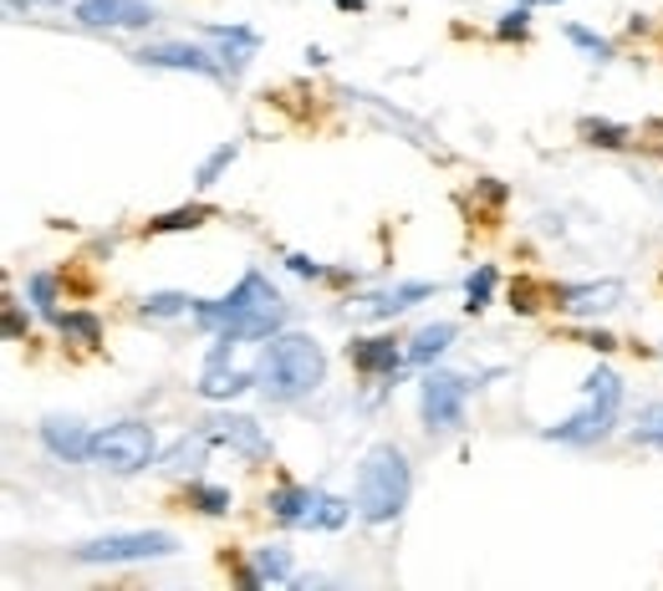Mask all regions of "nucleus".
Returning <instances> with one entry per match:
<instances>
[{"mask_svg":"<svg viewBox=\"0 0 663 591\" xmlns=\"http://www.w3.org/2000/svg\"><path fill=\"white\" fill-rule=\"evenodd\" d=\"M230 347H235V342L214 347L210 362H204V372H199V393H204V398H235V393H245V388L255 382V372L230 368Z\"/></svg>","mask_w":663,"mask_h":591,"instance_id":"nucleus-12","label":"nucleus"},{"mask_svg":"<svg viewBox=\"0 0 663 591\" xmlns=\"http://www.w3.org/2000/svg\"><path fill=\"white\" fill-rule=\"evenodd\" d=\"M633 439H638V444L663 448V403H653V408H643V413H638Z\"/></svg>","mask_w":663,"mask_h":591,"instance_id":"nucleus-22","label":"nucleus"},{"mask_svg":"<svg viewBox=\"0 0 663 591\" xmlns=\"http://www.w3.org/2000/svg\"><path fill=\"white\" fill-rule=\"evenodd\" d=\"M6 331H11V337H21V331H27V316L15 312V306H11V312H6Z\"/></svg>","mask_w":663,"mask_h":591,"instance_id":"nucleus-34","label":"nucleus"},{"mask_svg":"<svg viewBox=\"0 0 663 591\" xmlns=\"http://www.w3.org/2000/svg\"><path fill=\"white\" fill-rule=\"evenodd\" d=\"M337 6H343V11H362V0H337Z\"/></svg>","mask_w":663,"mask_h":591,"instance_id":"nucleus-35","label":"nucleus"},{"mask_svg":"<svg viewBox=\"0 0 663 591\" xmlns=\"http://www.w3.org/2000/svg\"><path fill=\"white\" fill-rule=\"evenodd\" d=\"M464 403H470V378H460V372H429L424 388H419V419H424L429 434L460 429Z\"/></svg>","mask_w":663,"mask_h":591,"instance_id":"nucleus-7","label":"nucleus"},{"mask_svg":"<svg viewBox=\"0 0 663 591\" xmlns=\"http://www.w3.org/2000/svg\"><path fill=\"white\" fill-rule=\"evenodd\" d=\"M199 220H210V210H173V214H159V220L148 224L154 235H169V230H189V224H199Z\"/></svg>","mask_w":663,"mask_h":591,"instance_id":"nucleus-26","label":"nucleus"},{"mask_svg":"<svg viewBox=\"0 0 663 591\" xmlns=\"http://www.w3.org/2000/svg\"><path fill=\"white\" fill-rule=\"evenodd\" d=\"M526 6H530V0H526Z\"/></svg>","mask_w":663,"mask_h":591,"instance_id":"nucleus-37","label":"nucleus"},{"mask_svg":"<svg viewBox=\"0 0 663 591\" xmlns=\"http://www.w3.org/2000/svg\"><path fill=\"white\" fill-rule=\"evenodd\" d=\"M587 138H597L602 148H623L628 128H618V123H587Z\"/></svg>","mask_w":663,"mask_h":591,"instance_id":"nucleus-30","label":"nucleus"},{"mask_svg":"<svg viewBox=\"0 0 663 591\" xmlns=\"http://www.w3.org/2000/svg\"><path fill=\"white\" fill-rule=\"evenodd\" d=\"M618 413H623V378L612 368H597L582 388V408L571 419L551 423L546 439H557V444H602L618 429Z\"/></svg>","mask_w":663,"mask_h":591,"instance_id":"nucleus-4","label":"nucleus"},{"mask_svg":"<svg viewBox=\"0 0 663 591\" xmlns=\"http://www.w3.org/2000/svg\"><path fill=\"white\" fill-rule=\"evenodd\" d=\"M454 342V321H434V327H424L419 337L409 342V362H419V368H429L434 357H444Z\"/></svg>","mask_w":663,"mask_h":591,"instance_id":"nucleus-18","label":"nucleus"},{"mask_svg":"<svg viewBox=\"0 0 663 591\" xmlns=\"http://www.w3.org/2000/svg\"><path fill=\"white\" fill-rule=\"evenodd\" d=\"M322 378H327V352L306 331H276L255 362V388L271 403H296V398L317 393Z\"/></svg>","mask_w":663,"mask_h":591,"instance_id":"nucleus-2","label":"nucleus"},{"mask_svg":"<svg viewBox=\"0 0 663 591\" xmlns=\"http://www.w3.org/2000/svg\"><path fill=\"white\" fill-rule=\"evenodd\" d=\"M317 505L322 495L306 485H286L271 495V515H276L281 526H317Z\"/></svg>","mask_w":663,"mask_h":591,"instance_id":"nucleus-14","label":"nucleus"},{"mask_svg":"<svg viewBox=\"0 0 663 591\" xmlns=\"http://www.w3.org/2000/svg\"><path fill=\"white\" fill-rule=\"evenodd\" d=\"M567 41L577 46V52L592 56V62H608V56H612V41H602L597 31H587V27H567Z\"/></svg>","mask_w":663,"mask_h":591,"instance_id":"nucleus-23","label":"nucleus"},{"mask_svg":"<svg viewBox=\"0 0 663 591\" xmlns=\"http://www.w3.org/2000/svg\"><path fill=\"white\" fill-rule=\"evenodd\" d=\"M77 21L82 27H118V31H144L159 21V6L148 0H77Z\"/></svg>","mask_w":663,"mask_h":591,"instance_id":"nucleus-8","label":"nucleus"},{"mask_svg":"<svg viewBox=\"0 0 663 591\" xmlns=\"http://www.w3.org/2000/svg\"><path fill=\"white\" fill-rule=\"evenodd\" d=\"M235 154H240L235 144H220V148H214V154L204 158V163H199V189H204V184H214V179H220V173L230 169V158H235Z\"/></svg>","mask_w":663,"mask_h":591,"instance_id":"nucleus-25","label":"nucleus"},{"mask_svg":"<svg viewBox=\"0 0 663 591\" xmlns=\"http://www.w3.org/2000/svg\"><path fill=\"white\" fill-rule=\"evenodd\" d=\"M251 577H255V587H265V581H292V551H286V546H261Z\"/></svg>","mask_w":663,"mask_h":591,"instance_id":"nucleus-19","label":"nucleus"},{"mask_svg":"<svg viewBox=\"0 0 663 591\" xmlns=\"http://www.w3.org/2000/svg\"><path fill=\"white\" fill-rule=\"evenodd\" d=\"M347 520V499H332V495H322V505H317V526H327V530H337Z\"/></svg>","mask_w":663,"mask_h":591,"instance_id":"nucleus-29","label":"nucleus"},{"mask_svg":"<svg viewBox=\"0 0 663 591\" xmlns=\"http://www.w3.org/2000/svg\"><path fill=\"white\" fill-rule=\"evenodd\" d=\"M194 321L220 342H271L286 321V302L261 271H245L225 302H194Z\"/></svg>","mask_w":663,"mask_h":591,"instance_id":"nucleus-1","label":"nucleus"},{"mask_svg":"<svg viewBox=\"0 0 663 591\" xmlns=\"http://www.w3.org/2000/svg\"><path fill=\"white\" fill-rule=\"evenodd\" d=\"M491 291H495V265H475V276L464 281V312L475 316L491 306Z\"/></svg>","mask_w":663,"mask_h":591,"instance_id":"nucleus-20","label":"nucleus"},{"mask_svg":"<svg viewBox=\"0 0 663 591\" xmlns=\"http://www.w3.org/2000/svg\"><path fill=\"white\" fill-rule=\"evenodd\" d=\"M286 265H292V271H296L302 281H317V276H322V265H317V261H306V255H292Z\"/></svg>","mask_w":663,"mask_h":591,"instance_id":"nucleus-33","label":"nucleus"},{"mask_svg":"<svg viewBox=\"0 0 663 591\" xmlns=\"http://www.w3.org/2000/svg\"><path fill=\"white\" fill-rule=\"evenodd\" d=\"M31 302L41 306V316H52V321L62 316L56 312V281L52 276H31Z\"/></svg>","mask_w":663,"mask_h":591,"instance_id":"nucleus-28","label":"nucleus"},{"mask_svg":"<svg viewBox=\"0 0 663 591\" xmlns=\"http://www.w3.org/2000/svg\"><path fill=\"white\" fill-rule=\"evenodd\" d=\"M27 6H62V0H27Z\"/></svg>","mask_w":663,"mask_h":591,"instance_id":"nucleus-36","label":"nucleus"},{"mask_svg":"<svg viewBox=\"0 0 663 591\" xmlns=\"http://www.w3.org/2000/svg\"><path fill=\"white\" fill-rule=\"evenodd\" d=\"M403 357H409V352H398L393 337H368V342H352V368L372 372V378H393Z\"/></svg>","mask_w":663,"mask_h":591,"instance_id":"nucleus-16","label":"nucleus"},{"mask_svg":"<svg viewBox=\"0 0 663 591\" xmlns=\"http://www.w3.org/2000/svg\"><path fill=\"white\" fill-rule=\"evenodd\" d=\"M159 556H179V540L169 530H133V536H103L77 546V561L87 566H128V561H159Z\"/></svg>","mask_w":663,"mask_h":591,"instance_id":"nucleus-6","label":"nucleus"},{"mask_svg":"<svg viewBox=\"0 0 663 591\" xmlns=\"http://www.w3.org/2000/svg\"><path fill=\"white\" fill-rule=\"evenodd\" d=\"M194 505L204 515H225L230 510V489H220V485H194Z\"/></svg>","mask_w":663,"mask_h":591,"instance_id":"nucleus-27","label":"nucleus"},{"mask_svg":"<svg viewBox=\"0 0 663 591\" xmlns=\"http://www.w3.org/2000/svg\"><path fill=\"white\" fill-rule=\"evenodd\" d=\"M93 429L82 419H62V413H52V419H41V444H46V454L62 464H87L93 460Z\"/></svg>","mask_w":663,"mask_h":591,"instance_id":"nucleus-9","label":"nucleus"},{"mask_svg":"<svg viewBox=\"0 0 663 591\" xmlns=\"http://www.w3.org/2000/svg\"><path fill=\"white\" fill-rule=\"evenodd\" d=\"M424 296H434V286H424V281H409V286H393V291H378V296H368V302H362V312H368V316H398L409 302H424Z\"/></svg>","mask_w":663,"mask_h":591,"instance_id":"nucleus-17","label":"nucleus"},{"mask_svg":"<svg viewBox=\"0 0 663 591\" xmlns=\"http://www.w3.org/2000/svg\"><path fill=\"white\" fill-rule=\"evenodd\" d=\"M138 62L144 66H169V72H199V77H225L220 56H210L204 46H189V41H159V46H144Z\"/></svg>","mask_w":663,"mask_h":591,"instance_id":"nucleus-10","label":"nucleus"},{"mask_svg":"<svg viewBox=\"0 0 663 591\" xmlns=\"http://www.w3.org/2000/svg\"><path fill=\"white\" fill-rule=\"evenodd\" d=\"M204 434H210V444H230V448H240V454H251V460L265 454L261 429H255L251 419H240V413H214V419L204 423Z\"/></svg>","mask_w":663,"mask_h":591,"instance_id":"nucleus-13","label":"nucleus"},{"mask_svg":"<svg viewBox=\"0 0 663 591\" xmlns=\"http://www.w3.org/2000/svg\"><path fill=\"white\" fill-rule=\"evenodd\" d=\"M526 21H530L526 6H520V11H511V15H501V36H520V31H526Z\"/></svg>","mask_w":663,"mask_h":591,"instance_id":"nucleus-32","label":"nucleus"},{"mask_svg":"<svg viewBox=\"0 0 663 591\" xmlns=\"http://www.w3.org/2000/svg\"><path fill=\"white\" fill-rule=\"evenodd\" d=\"M204 41L220 46V62H230V72H240V66L261 52V36H255L251 27H204Z\"/></svg>","mask_w":663,"mask_h":591,"instance_id":"nucleus-15","label":"nucleus"},{"mask_svg":"<svg viewBox=\"0 0 663 591\" xmlns=\"http://www.w3.org/2000/svg\"><path fill=\"white\" fill-rule=\"evenodd\" d=\"M409 489H413V469H409V454L398 444H372L362 454V469H358V515L368 526H388L403 515L409 505Z\"/></svg>","mask_w":663,"mask_h":591,"instance_id":"nucleus-3","label":"nucleus"},{"mask_svg":"<svg viewBox=\"0 0 663 591\" xmlns=\"http://www.w3.org/2000/svg\"><path fill=\"white\" fill-rule=\"evenodd\" d=\"M56 327H62L66 337H77L82 347H97V342H103V327H97V316H87V312H66V316H56Z\"/></svg>","mask_w":663,"mask_h":591,"instance_id":"nucleus-21","label":"nucleus"},{"mask_svg":"<svg viewBox=\"0 0 663 591\" xmlns=\"http://www.w3.org/2000/svg\"><path fill=\"white\" fill-rule=\"evenodd\" d=\"M189 296H179V291H159V296H144V316H179L189 312Z\"/></svg>","mask_w":663,"mask_h":591,"instance_id":"nucleus-24","label":"nucleus"},{"mask_svg":"<svg viewBox=\"0 0 663 591\" xmlns=\"http://www.w3.org/2000/svg\"><path fill=\"white\" fill-rule=\"evenodd\" d=\"M511 302H516V312H520V316L541 312V306H536V286H530V281H516V286H511Z\"/></svg>","mask_w":663,"mask_h":591,"instance_id":"nucleus-31","label":"nucleus"},{"mask_svg":"<svg viewBox=\"0 0 663 591\" xmlns=\"http://www.w3.org/2000/svg\"><path fill=\"white\" fill-rule=\"evenodd\" d=\"M154 454H159V439H154V429L148 423H113V429H103V434L93 439V464H103V469L113 474H138L154 464Z\"/></svg>","mask_w":663,"mask_h":591,"instance_id":"nucleus-5","label":"nucleus"},{"mask_svg":"<svg viewBox=\"0 0 663 591\" xmlns=\"http://www.w3.org/2000/svg\"><path fill=\"white\" fill-rule=\"evenodd\" d=\"M557 312L567 316H602L623 302V281H587V286H561L557 291Z\"/></svg>","mask_w":663,"mask_h":591,"instance_id":"nucleus-11","label":"nucleus"}]
</instances>
